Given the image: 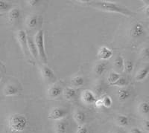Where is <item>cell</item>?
Segmentation results:
<instances>
[{
    "mask_svg": "<svg viewBox=\"0 0 149 133\" xmlns=\"http://www.w3.org/2000/svg\"><path fill=\"white\" fill-rule=\"evenodd\" d=\"M113 51L107 48V46H102L99 48L98 51V57L101 60H107L113 57Z\"/></svg>",
    "mask_w": 149,
    "mask_h": 133,
    "instance_id": "ba28073f",
    "label": "cell"
},
{
    "mask_svg": "<svg viewBox=\"0 0 149 133\" xmlns=\"http://www.w3.org/2000/svg\"><path fill=\"white\" fill-rule=\"evenodd\" d=\"M145 34L144 26L140 22H137L135 25H134L131 30H130V35L133 38H139Z\"/></svg>",
    "mask_w": 149,
    "mask_h": 133,
    "instance_id": "52a82bcc",
    "label": "cell"
},
{
    "mask_svg": "<svg viewBox=\"0 0 149 133\" xmlns=\"http://www.w3.org/2000/svg\"><path fill=\"white\" fill-rule=\"evenodd\" d=\"M145 13H146V14L148 16V17H149V5H148L147 7L146 8V10H145Z\"/></svg>",
    "mask_w": 149,
    "mask_h": 133,
    "instance_id": "d590c367",
    "label": "cell"
},
{
    "mask_svg": "<svg viewBox=\"0 0 149 133\" xmlns=\"http://www.w3.org/2000/svg\"><path fill=\"white\" fill-rule=\"evenodd\" d=\"M117 96L120 102H125L130 97V91L127 89H121L118 91Z\"/></svg>",
    "mask_w": 149,
    "mask_h": 133,
    "instance_id": "2e32d148",
    "label": "cell"
},
{
    "mask_svg": "<svg viewBox=\"0 0 149 133\" xmlns=\"http://www.w3.org/2000/svg\"><path fill=\"white\" fill-rule=\"evenodd\" d=\"M120 77L121 76L119 73L116 72V71H110V74L108 75V78H107V81H108V83H110V85L113 86V85L120 78Z\"/></svg>",
    "mask_w": 149,
    "mask_h": 133,
    "instance_id": "cb8c5ba5",
    "label": "cell"
},
{
    "mask_svg": "<svg viewBox=\"0 0 149 133\" xmlns=\"http://www.w3.org/2000/svg\"><path fill=\"white\" fill-rule=\"evenodd\" d=\"M11 9V5L5 1L0 0V11H8Z\"/></svg>",
    "mask_w": 149,
    "mask_h": 133,
    "instance_id": "f1b7e54d",
    "label": "cell"
},
{
    "mask_svg": "<svg viewBox=\"0 0 149 133\" xmlns=\"http://www.w3.org/2000/svg\"><path fill=\"white\" fill-rule=\"evenodd\" d=\"M54 130L55 133H66L67 132V124L65 121H58L55 123L54 126Z\"/></svg>",
    "mask_w": 149,
    "mask_h": 133,
    "instance_id": "5bb4252c",
    "label": "cell"
},
{
    "mask_svg": "<svg viewBox=\"0 0 149 133\" xmlns=\"http://www.w3.org/2000/svg\"><path fill=\"white\" fill-rule=\"evenodd\" d=\"M3 92L5 96H14V95L18 94L19 89L16 86H14V85L8 84L5 87Z\"/></svg>",
    "mask_w": 149,
    "mask_h": 133,
    "instance_id": "7c38bea8",
    "label": "cell"
},
{
    "mask_svg": "<svg viewBox=\"0 0 149 133\" xmlns=\"http://www.w3.org/2000/svg\"><path fill=\"white\" fill-rule=\"evenodd\" d=\"M8 128L11 133H23L29 127V119L26 115L15 113L8 118Z\"/></svg>",
    "mask_w": 149,
    "mask_h": 133,
    "instance_id": "6da1fadb",
    "label": "cell"
},
{
    "mask_svg": "<svg viewBox=\"0 0 149 133\" xmlns=\"http://www.w3.org/2000/svg\"><path fill=\"white\" fill-rule=\"evenodd\" d=\"M127 83H128V82H127V80L125 78H124V77H120V78H119V79L118 80H117L116 82L113 85V86H119V87L123 88L125 87V86H127Z\"/></svg>",
    "mask_w": 149,
    "mask_h": 133,
    "instance_id": "83f0119b",
    "label": "cell"
},
{
    "mask_svg": "<svg viewBox=\"0 0 149 133\" xmlns=\"http://www.w3.org/2000/svg\"><path fill=\"white\" fill-rule=\"evenodd\" d=\"M41 74H42V78L45 80H53L55 79V74H54V71H52V69H50L49 66H42L41 67L40 70Z\"/></svg>",
    "mask_w": 149,
    "mask_h": 133,
    "instance_id": "9c48e42d",
    "label": "cell"
},
{
    "mask_svg": "<svg viewBox=\"0 0 149 133\" xmlns=\"http://www.w3.org/2000/svg\"><path fill=\"white\" fill-rule=\"evenodd\" d=\"M148 74H149V66L142 68V69H140V70L138 71L135 77L136 80L138 81V82L143 81L146 78H147Z\"/></svg>",
    "mask_w": 149,
    "mask_h": 133,
    "instance_id": "9a60e30c",
    "label": "cell"
},
{
    "mask_svg": "<svg viewBox=\"0 0 149 133\" xmlns=\"http://www.w3.org/2000/svg\"><path fill=\"white\" fill-rule=\"evenodd\" d=\"M34 44L37 49V52L40 58L43 63L46 64L47 62V57H46V50L44 45V31L42 30H39L36 33L34 39Z\"/></svg>",
    "mask_w": 149,
    "mask_h": 133,
    "instance_id": "3957f363",
    "label": "cell"
},
{
    "mask_svg": "<svg viewBox=\"0 0 149 133\" xmlns=\"http://www.w3.org/2000/svg\"><path fill=\"white\" fill-rule=\"evenodd\" d=\"M114 66H115L116 69H118L119 70H122L124 69V64H125V60L123 59L122 57L119 56L118 57L116 58V60H114Z\"/></svg>",
    "mask_w": 149,
    "mask_h": 133,
    "instance_id": "d4e9b609",
    "label": "cell"
},
{
    "mask_svg": "<svg viewBox=\"0 0 149 133\" xmlns=\"http://www.w3.org/2000/svg\"><path fill=\"white\" fill-rule=\"evenodd\" d=\"M63 94L66 100H72L76 96V90L72 87H67L63 90Z\"/></svg>",
    "mask_w": 149,
    "mask_h": 133,
    "instance_id": "e0dca14e",
    "label": "cell"
},
{
    "mask_svg": "<svg viewBox=\"0 0 149 133\" xmlns=\"http://www.w3.org/2000/svg\"><path fill=\"white\" fill-rule=\"evenodd\" d=\"M73 118L78 126H81V125H84L86 123V115L83 111L77 110L73 115Z\"/></svg>",
    "mask_w": 149,
    "mask_h": 133,
    "instance_id": "30bf717a",
    "label": "cell"
},
{
    "mask_svg": "<svg viewBox=\"0 0 149 133\" xmlns=\"http://www.w3.org/2000/svg\"><path fill=\"white\" fill-rule=\"evenodd\" d=\"M72 85L75 87H81L84 84V79L81 76H75L71 80Z\"/></svg>",
    "mask_w": 149,
    "mask_h": 133,
    "instance_id": "603a6c76",
    "label": "cell"
},
{
    "mask_svg": "<svg viewBox=\"0 0 149 133\" xmlns=\"http://www.w3.org/2000/svg\"><path fill=\"white\" fill-rule=\"evenodd\" d=\"M75 133H88V129L85 125L78 126Z\"/></svg>",
    "mask_w": 149,
    "mask_h": 133,
    "instance_id": "4dcf8cb0",
    "label": "cell"
},
{
    "mask_svg": "<svg viewBox=\"0 0 149 133\" xmlns=\"http://www.w3.org/2000/svg\"><path fill=\"white\" fill-rule=\"evenodd\" d=\"M66 115H67V111L66 109L61 107H54L49 112L48 118L52 121H58L63 119L66 116Z\"/></svg>",
    "mask_w": 149,
    "mask_h": 133,
    "instance_id": "277c9868",
    "label": "cell"
},
{
    "mask_svg": "<svg viewBox=\"0 0 149 133\" xmlns=\"http://www.w3.org/2000/svg\"><path fill=\"white\" fill-rule=\"evenodd\" d=\"M124 69L125 71L127 74H130L134 70V62L130 60H125V64H124Z\"/></svg>",
    "mask_w": 149,
    "mask_h": 133,
    "instance_id": "484cf974",
    "label": "cell"
},
{
    "mask_svg": "<svg viewBox=\"0 0 149 133\" xmlns=\"http://www.w3.org/2000/svg\"><path fill=\"white\" fill-rule=\"evenodd\" d=\"M61 94H63V89L61 86H53L48 90V95L51 99H55L58 98Z\"/></svg>",
    "mask_w": 149,
    "mask_h": 133,
    "instance_id": "8fae6325",
    "label": "cell"
},
{
    "mask_svg": "<svg viewBox=\"0 0 149 133\" xmlns=\"http://www.w3.org/2000/svg\"><path fill=\"white\" fill-rule=\"evenodd\" d=\"M38 25V17L36 15H31L26 19V25L29 28H34Z\"/></svg>",
    "mask_w": 149,
    "mask_h": 133,
    "instance_id": "ffe728a7",
    "label": "cell"
},
{
    "mask_svg": "<svg viewBox=\"0 0 149 133\" xmlns=\"http://www.w3.org/2000/svg\"><path fill=\"white\" fill-rule=\"evenodd\" d=\"M116 123L121 127H126L130 124V119L126 115H120L116 118Z\"/></svg>",
    "mask_w": 149,
    "mask_h": 133,
    "instance_id": "d6986e66",
    "label": "cell"
},
{
    "mask_svg": "<svg viewBox=\"0 0 149 133\" xmlns=\"http://www.w3.org/2000/svg\"><path fill=\"white\" fill-rule=\"evenodd\" d=\"M94 105H95L96 108H101V107H102V106H103V104H102V99L97 100L95 101V103Z\"/></svg>",
    "mask_w": 149,
    "mask_h": 133,
    "instance_id": "836d02e7",
    "label": "cell"
},
{
    "mask_svg": "<svg viewBox=\"0 0 149 133\" xmlns=\"http://www.w3.org/2000/svg\"><path fill=\"white\" fill-rule=\"evenodd\" d=\"M113 133H121L120 132H113Z\"/></svg>",
    "mask_w": 149,
    "mask_h": 133,
    "instance_id": "74e56055",
    "label": "cell"
},
{
    "mask_svg": "<svg viewBox=\"0 0 149 133\" xmlns=\"http://www.w3.org/2000/svg\"><path fill=\"white\" fill-rule=\"evenodd\" d=\"M27 2L28 5H29L30 6H35L37 2H38V1L37 0H29V1H27Z\"/></svg>",
    "mask_w": 149,
    "mask_h": 133,
    "instance_id": "e575fe53",
    "label": "cell"
},
{
    "mask_svg": "<svg viewBox=\"0 0 149 133\" xmlns=\"http://www.w3.org/2000/svg\"><path fill=\"white\" fill-rule=\"evenodd\" d=\"M89 5L102 10H105V11L113 12V13H117V14H123L125 16L132 15V13L130 10L121 6L119 4L115 3V2H105V1H94V2H90Z\"/></svg>",
    "mask_w": 149,
    "mask_h": 133,
    "instance_id": "7a4b0ae2",
    "label": "cell"
},
{
    "mask_svg": "<svg viewBox=\"0 0 149 133\" xmlns=\"http://www.w3.org/2000/svg\"><path fill=\"white\" fill-rule=\"evenodd\" d=\"M142 127L146 132H149V120H145L142 123Z\"/></svg>",
    "mask_w": 149,
    "mask_h": 133,
    "instance_id": "1f68e13d",
    "label": "cell"
},
{
    "mask_svg": "<svg viewBox=\"0 0 149 133\" xmlns=\"http://www.w3.org/2000/svg\"><path fill=\"white\" fill-rule=\"evenodd\" d=\"M20 15L21 12L19 8H11L8 12V18L10 21L17 20Z\"/></svg>",
    "mask_w": 149,
    "mask_h": 133,
    "instance_id": "7402d4cb",
    "label": "cell"
},
{
    "mask_svg": "<svg viewBox=\"0 0 149 133\" xmlns=\"http://www.w3.org/2000/svg\"><path fill=\"white\" fill-rule=\"evenodd\" d=\"M81 100L85 104L93 105L95 104V101L97 100V98L94 92H93L90 90L86 89L82 92Z\"/></svg>",
    "mask_w": 149,
    "mask_h": 133,
    "instance_id": "8992f818",
    "label": "cell"
},
{
    "mask_svg": "<svg viewBox=\"0 0 149 133\" xmlns=\"http://www.w3.org/2000/svg\"><path fill=\"white\" fill-rule=\"evenodd\" d=\"M141 55H142V58H144V59H148L149 47H145L144 48H142V51H141Z\"/></svg>",
    "mask_w": 149,
    "mask_h": 133,
    "instance_id": "f546056e",
    "label": "cell"
},
{
    "mask_svg": "<svg viewBox=\"0 0 149 133\" xmlns=\"http://www.w3.org/2000/svg\"><path fill=\"white\" fill-rule=\"evenodd\" d=\"M2 74H1V73H0V83H1V81H2Z\"/></svg>",
    "mask_w": 149,
    "mask_h": 133,
    "instance_id": "8d00e7d4",
    "label": "cell"
},
{
    "mask_svg": "<svg viewBox=\"0 0 149 133\" xmlns=\"http://www.w3.org/2000/svg\"><path fill=\"white\" fill-rule=\"evenodd\" d=\"M16 37H17L19 43L20 45L21 48L25 54H26V53L29 51V48H28V37L26 31L23 30H18L16 34Z\"/></svg>",
    "mask_w": 149,
    "mask_h": 133,
    "instance_id": "5b68a950",
    "label": "cell"
},
{
    "mask_svg": "<svg viewBox=\"0 0 149 133\" xmlns=\"http://www.w3.org/2000/svg\"><path fill=\"white\" fill-rule=\"evenodd\" d=\"M107 69V63H105L104 62H98V64L95 66L94 71H95L96 75L102 76V74L106 71Z\"/></svg>",
    "mask_w": 149,
    "mask_h": 133,
    "instance_id": "ac0fdd59",
    "label": "cell"
},
{
    "mask_svg": "<svg viewBox=\"0 0 149 133\" xmlns=\"http://www.w3.org/2000/svg\"><path fill=\"white\" fill-rule=\"evenodd\" d=\"M139 112L142 115H149V103L147 101H142L139 103Z\"/></svg>",
    "mask_w": 149,
    "mask_h": 133,
    "instance_id": "44dd1931",
    "label": "cell"
},
{
    "mask_svg": "<svg viewBox=\"0 0 149 133\" xmlns=\"http://www.w3.org/2000/svg\"><path fill=\"white\" fill-rule=\"evenodd\" d=\"M28 48H29V51L32 55L34 59H37L39 55H38V52H37V49L36 48L35 44H34V40L29 37H28Z\"/></svg>",
    "mask_w": 149,
    "mask_h": 133,
    "instance_id": "4fadbf2b",
    "label": "cell"
},
{
    "mask_svg": "<svg viewBox=\"0 0 149 133\" xmlns=\"http://www.w3.org/2000/svg\"><path fill=\"white\" fill-rule=\"evenodd\" d=\"M129 133H143L142 130L139 128H136V127H134V128L130 129V130L129 131Z\"/></svg>",
    "mask_w": 149,
    "mask_h": 133,
    "instance_id": "d6a6232c",
    "label": "cell"
},
{
    "mask_svg": "<svg viewBox=\"0 0 149 133\" xmlns=\"http://www.w3.org/2000/svg\"><path fill=\"white\" fill-rule=\"evenodd\" d=\"M102 104H103L104 107L105 108H110L113 105V100H112L111 98L108 95L104 97L102 99Z\"/></svg>",
    "mask_w": 149,
    "mask_h": 133,
    "instance_id": "4316f807",
    "label": "cell"
}]
</instances>
